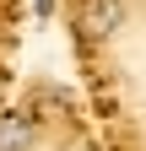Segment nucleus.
I'll return each mask as SVG.
<instances>
[{"label":"nucleus","mask_w":146,"mask_h":151,"mask_svg":"<svg viewBox=\"0 0 146 151\" xmlns=\"http://www.w3.org/2000/svg\"><path fill=\"white\" fill-rule=\"evenodd\" d=\"M33 16H38V22H49V16H54V0H33Z\"/></svg>","instance_id":"3"},{"label":"nucleus","mask_w":146,"mask_h":151,"mask_svg":"<svg viewBox=\"0 0 146 151\" xmlns=\"http://www.w3.org/2000/svg\"><path fill=\"white\" fill-rule=\"evenodd\" d=\"M33 146H38V124H33V113L6 108V113H0V151H33Z\"/></svg>","instance_id":"2"},{"label":"nucleus","mask_w":146,"mask_h":151,"mask_svg":"<svg viewBox=\"0 0 146 151\" xmlns=\"http://www.w3.org/2000/svg\"><path fill=\"white\" fill-rule=\"evenodd\" d=\"M76 27H81V38L103 43V38H114V32L124 27V6H119V0H81Z\"/></svg>","instance_id":"1"}]
</instances>
